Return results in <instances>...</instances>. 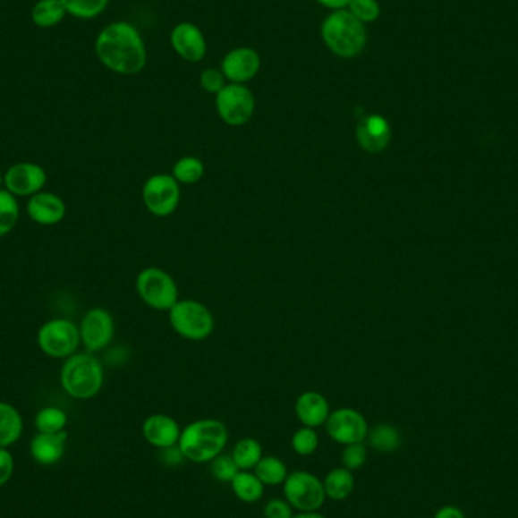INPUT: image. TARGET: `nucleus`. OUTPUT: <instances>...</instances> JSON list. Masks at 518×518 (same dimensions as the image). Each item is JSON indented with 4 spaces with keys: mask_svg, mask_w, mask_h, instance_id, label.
I'll return each instance as SVG.
<instances>
[{
    "mask_svg": "<svg viewBox=\"0 0 518 518\" xmlns=\"http://www.w3.org/2000/svg\"><path fill=\"white\" fill-rule=\"evenodd\" d=\"M326 430L334 441L349 446L362 443L369 437V425L364 415L351 408H341L329 414Z\"/></svg>",
    "mask_w": 518,
    "mask_h": 518,
    "instance_id": "obj_11",
    "label": "nucleus"
},
{
    "mask_svg": "<svg viewBox=\"0 0 518 518\" xmlns=\"http://www.w3.org/2000/svg\"><path fill=\"white\" fill-rule=\"evenodd\" d=\"M114 318L104 308H93L81 321V343L89 353L102 351L114 338Z\"/></svg>",
    "mask_w": 518,
    "mask_h": 518,
    "instance_id": "obj_12",
    "label": "nucleus"
},
{
    "mask_svg": "<svg viewBox=\"0 0 518 518\" xmlns=\"http://www.w3.org/2000/svg\"><path fill=\"white\" fill-rule=\"evenodd\" d=\"M356 140L361 149L369 153L384 152L391 141V126L386 117L370 114L356 126Z\"/></svg>",
    "mask_w": 518,
    "mask_h": 518,
    "instance_id": "obj_16",
    "label": "nucleus"
},
{
    "mask_svg": "<svg viewBox=\"0 0 518 518\" xmlns=\"http://www.w3.org/2000/svg\"><path fill=\"white\" fill-rule=\"evenodd\" d=\"M220 119L229 126H242L252 119L255 98L252 91L242 84H227L216 98Z\"/></svg>",
    "mask_w": 518,
    "mask_h": 518,
    "instance_id": "obj_9",
    "label": "nucleus"
},
{
    "mask_svg": "<svg viewBox=\"0 0 518 518\" xmlns=\"http://www.w3.org/2000/svg\"><path fill=\"white\" fill-rule=\"evenodd\" d=\"M26 211L32 222L43 225V226H54L64 220L67 208H65L64 200L58 194L40 191L30 196L26 205Z\"/></svg>",
    "mask_w": 518,
    "mask_h": 518,
    "instance_id": "obj_17",
    "label": "nucleus"
},
{
    "mask_svg": "<svg viewBox=\"0 0 518 518\" xmlns=\"http://www.w3.org/2000/svg\"><path fill=\"white\" fill-rule=\"evenodd\" d=\"M67 14L74 19L89 21L104 13L109 0H61Z\"/></svg>",
    "mask_w": 518,
    "mask_h": 518,
    "instance_id": "obj_30",
    "label": "nucleus"
},
{
    "mask_svg": "<svg viewBox=\"0 0 518 518\" xmlns=\"http://www.w3.org/2000/svg\"><path fill=\"white\" fill-rule=\"evenodd\" d=\"M4 183L11 194L17 196H34L43 191L47 183L45 167L37 163H15L4 174Z\"/></svg>",
    "mask_w": 518,
    "mask_h": 518,
    "instance_id": "obj_13",
    "label": "nucleus"
},
{
    "mask_svg": "<svg viewBox=\"0 0 518 518\" xmlns=\"http://www.w3.org/2000/svg\"><path fill=\"white\" fill-rule=\"evenodd\" d=\"M37 340L45 355L67 360L80 347V327L67 318H54L41 326Z\"/></svg>",
    "mask_w": 518,
    "mask_h": 518,
    "instance_id": "obj_7",
    "label": "nucleus"
},
{
    "mask_svg": "<svg viewBox=\"0 0 518 518\" xmlns=\"http://www.w3.org/2000/svg\"><path fill=\"white\" fill-rule=\"evenodd\" d=\"M61 386L74 399H91L104 386L100 361L89 352L69 356L61 369Z\"/></svg>",
    "mask_w": 518,
    "mask_h": 518,
    "instance_id": "obj_4",
    "label": "nucleus"
},
{
    "mask_svg": "<svg viewBox=\"0 0 518 518\" xmlns=\"http://www.w3.org/2000/svg\"><path fill=\"white\" fill-rule=\"evenodd\" d=\"M318 4L326 6V8H331V10H344L345 6H349L351 0H317Z\"/></svg>",
    "mask_w": 518,
    "mask_h": 518,
    "instance_id": "obj_41",
    "label": "nucleus"
},
{
    "mask_svg": "<svg viewBox=\"0 0 518 518\" xmlns=\"http://www.w3.org/2000/svg\"><path fill=\"white\" fill-rule=\"evenodd\" d=\"M67 425V414L56 406H46L35 415V428L43 434L63 432Z\"/></svg>",
    "mask_w": 518,
    "mask_h": 518,
    "instance_id": "obj_29",
    "label": "nucleus"
},
{
    "mask_svg": "<svg viewBox=\"0 0 518 518\" xmlns=\"http://www.w3.org/2000/svg\"><path fill=\"white\" fill-rule=\"evenodd\" d=\"M203 173H205V167H203L200 159L194 158V157H185L174 164L172 176L178 183H196L202 179Z\"/></svg>",
    "mask_w": 518,
    "mask_h": 518,
    "instance_id": "obj_31",
    "label": "nucleus"
},
{
    "mask_svg": "<svg viewBox=\"0 0 518 518\" xmlns=\"http://www.w3.org/2000/svg\"><path fill=\"white\" fill-rule=\"evenodd\" d=\"M296 414L306 428H318L329 419V403L316 391H308L297 399Z\"/></svg>",
    "mask_w": 518,
    "mask_h": 518,
    "instance_id": "obj_20",
    "label": "nucleus"
},
{
    "mask_svg": "<svg viewBox=\"0 0 518 518\" xmlns=\"http://www.w3.org/2000/svg\"><path fill=\"white\" fill-rule=\"evenodd\" d=\"M286 502L301 513H314L325 504L323 482L308 471L288 474L284 482Z\"/></svg>",
    "mask_w": 518,
    "mask_h": 518,
    "instance_id": "obj_8",
    "label": "nucleus"
},
{
    "mask_svg": "<svg viewBox=\"0 0 518 518\" xmlns=\"http://www.w3.org/2000/svg\"><path fill=\"white\" fill-rule=\"evenodd\" d=\"M231 485H233L235 496L246 504H253V502L259 500L264 494V487H266L257 474L249 473V471H238Z\"/></svg>",
    "mask_w": 518,
    "mask_h": 518,
    "instance_id": "obj_24",
    "label": "nucleus"
},
{
    "mask_svg": "<svg viewBox=\"0 0 518 518\" xmlns=\"http://www.w3.org/2000/svg\"><path fill=\"white\" fill-rule=\"evenodd\" d=\"M369 441L373 449L382 454H391L402 445L399 430L391 425H378L369 432Z\"/></svg>",
    "mask_w": 518,
    "mask_h": 518,
    "instance_id": "obj_26",
    "label": "nucleus"
},
{
    "mask_svg": "<svg viewBox=\"0 0 518 518\" xmlns=\"http://www.w3.org/2000/svg\"><path fill=\"white\" fill-rule=\"evenodd\" d=\"M13 473H14L13 454L5 447H0V487L10 480Z\"/></svg>",
    "mask_w": 518,
    "mask_h": 518,
    "instance_id": "obj_38",
    "label": "nucleus"
},
{
    "mask_svg": "<svg viewBox=\"0 0 518 518\" xmlns=\"http://www.w3.org/2000/svg\"><path fill=\"white\" fill-rule=\"evenodd\" d=\"M2 183H4V174L0 172V190H2Z\"/></svg>",
    "mask_w": 518,
    "mask_h": 518,
    "instance_id": "obj_43",
    "label": "nucleus"
},
{
    "mask_svg": "<svg viewBox=\"0 0 518 518\" xmlns=\"http://www.w3.org/2000/svg\"><path fill=\"white\" fill-rule=\"evenodd\" d=\"M321 37L327 49L341 58H353L367 45L366 25L351 11L338 10L327 15L321 26Z\"/></svg>",
    "mask_w": 518,
    "mask_h": 518,
    "instance_id": "obj_3",
    "label": "nucleus"
},
{
    "mask_svg": "<svg viewBox=\"0 0 518 518\" xmlns=\"http://www.w3.org/2000/svg\"><path fill=\"white\" fill-rule=\"evenodd\" d=\"M293 518H326L325 515H321V514H317L316 511L314 513H301L299 515H293Z\"/></svg>",
    "mask_w": 518,
    "mask_h": 518,
    "instance_id": "obj_42",
    "label": "nucleus"
},
{
    "mask_svg": "<svg viewBox=\"0 0 518 518\" xmlns=\"http://www.w3.org/2000/svg\"><path fill=\"white\" fill-rule=\"evenodd\" d=\"M23 434V419L15 406L0 402V447H10Z\"/></svg>",
    "mask_w": 518,
    "mask_h": 518,
    "instance_id": "obj_21",
    "label": "nucleus"
},
{
    "mask_svg": "<svg viewBox=\"0 0 518 518\" xmlns=\"http://www.w3.org/2000/svg\"><path fill=\"white\" fill-rule=\"evenodd\" d=\"M367 449L362 443H356V445L345 446V449L341 454V464L347 470H358L366 464Z\"/></svg>",
    "mask_w": 518,
    "mask_h": 518,
    "instance_id": "obj_35",
    "label": "nucleus"
},
{
    "mask_svg": "<svg viewBox=\"0 0 518 518\" xmlns=\"http://www.w3.org/2000/svg\"><path fill=\"white\" fill-rule=\"evenodd\" d=\"M137 292L153 310L170 311L178 301V286L167 272L149 267L137 276Z\"/></svg>",
    "mask_w": 518,
    "mask_h": 518,
    "instance_id": "obj_6",
    "label": "nucleus"
},
{
    "mask_svg": "<svg viewBox=\"0 0 518 518\" xmlns=\"http://www.w3.org/2000/svg\"><path fill=\"white\" fill-rule=\"evenodd\" d=\"M323 487H325L326 497L332 498V500H344L355 489V478L351 470L338 467L327 473Z\"/></svg>",
    "mask_w": 518,
    "mask_h": 518,
    "instance_id": "obj_23",
    "label": "nucleus"
},
{
    "mask_svg": "<svg viewBox=\"0 0 518 518\" xmlns=\"http://www.w3.org/2000/svg\"><path fill=\"white\" fill-rule=\"evenodd\" d=\"M94 49L100 63L114 73H140L148 61L141 35L126 21H114L100 30Z\"/></svg>",
    "mask_w": 518,
    "mask_h": 518,
    "instance_id": "obj_1",
    "label": "nucleus"
},
{
    "mask_svg": "<svg viewBox=\"0 0 518 518\" xmlns=\"http://www.w3.org/2000/svg\"><path fill=\"white\" fill-rule=\"evenodd\" d=\"M143 435L149 445L167 449L172 446H176L181 438V429L179 425L168 415L155 414L150 415L143 425Z\"/></svg>",
    "mask_w": 518,
    "mask_h": 518,
    "instance_id": "obj_18",
    "label": "nucleus"
},
{
    "mask_svg": "<svg viewBox=\"0 0 518 518\" xmlns=\"http://www.w3.org/2000/svg\"><path fill=\"white\" fill-rule=\"evenodd\" d=\"M170 43L174 52L190 63H199L207 55V41L202 30L190 21H183L170 34Z\"/></svg>",
    "mask_w": 518,
    "mask_h": 518,
    "instance_id": "obj_15",
    "label": "nucleus"
},
{
    "mask_svg": "<svg viewBox=\"0 0 518 518\" xmlns=\"http://www.w3.org/2000/svg\"><path fill=\"white\" fill-rule=\"evenodd\" d=\"M21 217V207L8 190H0V237H5L14 229Z\"/></svg>",
    "mask_w": 518,
    "mask_h": 518,
    "instance_id": "obj_27",
    "label": "nucleus"
},
{
    "mask_svg": "<svg viewBox=\"0 0 518 518\" xmlns=\"http://www.w3.org/2000/svg\"><path fill=\"white\" fill-rule=\"evenodd\" d=\"M67 11L61 0H38L30 10V21L43 30L60 25Z\"/></svg>",
    "mask_w": 518,
    "mask_h": 518,
    "instance_id": "obj_22",
    "label": "nucleus"
},
{
    "mask_svg": "<svg viewBox=\"0 0 518 518\" xmlns=\"http://www.w3.org/2000/svg\"><path fill=\"white\" fill-rule=\"evenodd\" d=\"M168 312L173 329L187 340H205L213 334V314L199 301H178Z\"/></svg>",
    "mask_w": 518,
    "mask_h": 518,
    "instance_id": "obj_5",
    "label": "nucleus"
},
{
    "mask_svg": "<svg viewBox=\"0 0 518 518\" xmlns=\"http://www.w3.org/2000/svg\"><path fill=\"white\" fill-rule=\"evenodd\" d=\"M233 458L242 471L255 469L262 458V447L257 439L242 438L238 441L233 452Z\"/></svg>",
    "mask_w": 518,
    "mask_h": 518,
    "instance_id": "obj_25",
    "label": "nucleus"
},
{
    "mask_svg": "<svg viewBox=\"0 0 518 518\" xmlns=\"http://www.w3.org/2000/svg\"><path fill=\"white\" fill-rule=\"evenodd\" d=\"M69 435L65 430L56 434L38 432L30 441V456L43 465L56 464L64 456L65 445Z\"/></svg>",
    "mask_w": 518,
    "mask_h": 518,
    "instance_id": "obj_19",
    "label": "nucleus"
},
{
    "mask_svg": "<svg viewBox=\"0 0 518 518\" xmlns=\"http://www.w3.org/2000/svg\"><path fill=\"white\" fill-rule=\"evenodd\" d=\"M261 69V58L257 50L238 47L229 52L222 63V72L233 84H244L257 76Z\"/></svg>",
    "mask_w": 518,
    "mask_h": 518,
    "instance_id": "obj_14",
    "label": "nucleus"
},
{
    "mask_svg": "<svg viewBox=\"0 0 518 518\" xmlns=\"http://www.w3.org/2000/svg\"><path fill=\"white\" fill-rule=\"evenodd\" d=\"M227 443L226 426L214 419L199 420L181 432L179 449L191 463H209L222 454Z\"/></svg>",
    "mask_w": 518,
    "mask_h": 518,
    "instance_id": "obj_2",
    "label": "nucleus"
},
{
    "mask_svg": "<svg viewBox=\"0 0 518 518\" xmlns=\"http://www.w3.org/2000/svg\"><path fill=\"white\" fill-rule=\"evenodd\" d=\"M163 458L166 464L179 465L185 456H183V450L179 449V446H172V447L163 449Z\"/></svg>",
    "mask_w": 518,
    "mask_h": 518,
    "instance_id": "obj_39",
    "label": "nucleus"
},
{
    "mask_svg": "<svg viewBox=\"0 0 518 518\" xmlns=\"http://www.w3.org/2000/svg\"><path fill=\"white\" fill-rule=\"evenodd\" d=\"M434 518H465V515L456 505H446L435 513Z\"/></svg>",
    "mask_w": 518,
    "mask_h": 518,
    "instance_id": "obj_40",
    "label": "nucleus"
},
{
    "mask_svg": "<svg viewBox=\"0 0 518 518\" xmlns=\"http://www.w3.org/2000/svg\"><path fill=\"white\" fill-rule=\"evenodd\" d=\"M225 74L222 70L207 69L200 74V85L207 93L218 94L225 87Z\"/></svg>",
    "mask_w": 518,
    "mask_h": 518,
    "instance_id": "obj_36",
    "label": "nucleus"
},
{
    "mask_svg": "<svg viewBox=\"0 0 518 518\" xmlns=\"http://www.w3.org/2000/svg\"><path fill=\"white\" fill-rule=\"evenodd\" d=\"M255 474L264 485L282 484L285 482L286 465L276 456H262L261 461L255 467Z\"/></svg>",
    "mask_w": 518,
    "mask_h": 518,
    "instance_id": "obj_28",
    "label": "nucleus"
},
{
    "mask_svg": "<svg viewBox=\"0 0 518 518\" xmlns=\"http://www.w3.org/2000/svg\"><path fill=\"white\" fill-rule=\"evenodd\" d=\"M238 471H242V470L238 469L237 464H235L233 454H218L217 458H214L213 463H211V473L220 482L231 484Z\"/></svg>",
    "mask_w": 518,
    "mask_h": 518,
    "instance_id": "obj_33",
    "label": "nucleus"
},
{
    "mask_svg": "<svg viewBox=\"0 0 518 518\" xmlns=\"http://www.w3.org/2000/svg\"><path fill=\"white\" fill-rule=\"evenodd\" d=\"M349 11L364 25L378 21L380 15V6L378 0H351Z\"/></svg>",
    "mask_w": 518,
    "mask_h": 518,
    "instance_id": "obj_34",
    "label": "nucleus"
},
{
    "mask_svg": "<svg viewBox=\"0 0 518 518\" xmlns=\"http://www.w3.org/2000/svg\"><path fill=\"white\" fill-rule=\"evenodd\" d=\"M293 506L288 502H284L281 498L270 500L264 508V517L266 518H293Z\"/></svg>",
    "mask_w": 518,
    "mask_h": 518,
    "instance_id": "obj_37",
    "label": "nucleus"
},
{
    "mask_svg": "<svg viewBox=\"0 0 518 518\" xmlns=\"http://www.w3.org/2000/svg\"><path fill=\"white\" fill-rule=\"evenodd\" d=\"M181 200V188L172 174H155L143 187V202L149 213L158 217L172 216Z\"/></svg>",
    "mask_w": 518,
    "mask_h": 518,
    "instance_id": "obj_10",
    "label": "nucleus"
},
{
    "mask_svg": "<svg viewBox=\"0 0 518 518\" xmlns=\"http://www.w3.org/2000/svg\"><path fill=\"white\" fill-rule=\"evenodd\" d=\"M292 447L301 456H310L318 447V435L312 428H301L296 430L292 438Z\"/></svg>",
    "mask_w": 518,
    "mask_h": 518,
    "instance_id": "obj_32",
    "label": "nucleus"
}]
</instances>
